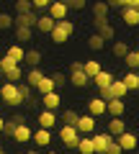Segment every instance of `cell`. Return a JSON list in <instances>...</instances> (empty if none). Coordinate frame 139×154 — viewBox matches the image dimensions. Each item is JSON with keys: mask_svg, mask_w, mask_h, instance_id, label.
Instances as JSON below:
<instances>
[{"mask_svg": "<svg viewBox=\"0 0 139 154\" xmlns=\"http://www.w3.org/2000/svg\"><path fill=\"white\" fill-rule=\"evenodd\" d=\"M72 33H75V23L70 21V18H62V21H57V26L52 28L49 38L54 41V44H65V41H70Z\"/></svg>", "mask_w": 139, "mask_h": 154, "instance_id": "cell-1", "label": "cell"}, {"mask_svg": "<svg viewBox=\"0 0 139 154\" xmlns=\"http://www.w3.org/2000/svg\"><path fill=\"white\" fill-rule=\"evenodd\" d=\"M0 98H3V103L13 105V108L26 103L23 95H21V90H18V82H3V88H0Z\"/></svg>", "mask_w": 139, "mask_h": 154, "instance_id": "cell-2", "label": "cell"}, {"mask_svg": "<svg viewBox=\"0 0 139 154\" xmlns=\"http://www.w3.org/2000/svg\"><path fill=\"white\" fill-rule=\"evenodd\" d=\"M59 141L65 144L67 149H77V141H80V131L75 126H70V123H65V126L59 128Z\"/></svg>", "mask_w": 139, "mask_h": 154, "instance_id": "cell-3", "label": "cell"}, {"mask_svg": "<svg viewBox=\"0 0 139 154\" xmlns=\"http://www.w3.org/2000/svg\"><path fill=\"white\" fill-rule=\"evenodd\" d=\"M75 128L80 131V136H88V134H93L95 131V116H80L77 118V123H75Z\"/></svg>", "mask_w": 139, "mask_h": 154, "instance_id": "cell-4", "label": "cell"}, {"mask_svg": "<svg viewBox=\"0 0 139 154\" xmlns=\"http://www.w3.org/2000/svg\"><path fill=\"white\" fill-rule=\"evenodd\" d=\"M111 141H113V136L111 134H95L93 136V144H95V154H106L108 152V146H111Z\"/></svg>", "mask_w": 139, "mask_h": 154, "instance_id": "cell-5", "label": "cell"}, {"mask_svg": "<svg viewBox=\"0 0 139 154\" xmlns=\"http://www.w3.org/2000/svg\"><path fill=\"white\" fill-rule=\"evenodd\" d=\"M46 13H49L54 21H62V18H67V13H70V5H67V3H62V0H54Z\"/></svg>", "mask_w": 139, "mask_h": 154, "instance_id": "cell-6", "label": "cell"}, {"mask_svg": "<svg viewBox=\"0 0 139 154\" xmlns=\"http://www.w3.org/2000/svg\"><path fill=\"white\" fill-rule=\"evenodd\" d=\"M13 139H16L18 144H26V141H31V139H33L31 126H28L26 121H23V123H18V126H16V131H13Z\"/></svg>", "mask_w": 139, "mask_h": 154, "instance_id": "cell-7", "label": "cell"}, {"mask_svg": "<svg viewBox=\"0 0 139 154\" xmlns=\"http://www.w3.org/2000/svg\"><path fill=\"white\" fill-rule=\"evenodd\" d=\"M106 108H108V103L100 98V95H98V98H90V100H88V113H90V116H95V118L106 113Z\"/></svg>", "mask_w": 139, "mask_h": 154, "instance_id": "cell-8", "label": "cell"}, {"mask_svg": "<svg viewBox=\"0 0 139 154\" xmlns=\"http://www.w3.org/2000/svg\"><path fill=\"white\" fill-rule=\"evenodd\" d=\"M116 141L121 144V149H124V152H131V149H137L139 139H137V134H131V131H124L121 136H116Z\"/></svg>", "mask_w": 139, "mask_h": 154, "instance_id": "cell-9", "label": "cell"}, {"mask_svg": "<svg viewBox=\"0 0 139 154\" xmlns=\"http://www.w3.org/2000/svg\"><path fill=\"white\" fill-rule=\"evenodd\" d=\"M36 21H39V16H36V11H28V13H18V16H16V26L36 28Z\"/></svg>", "mask_w": 139, "mask_h": 154, "instance_id": "cell-10", "label": "cell"}, {"mask_svg": "<svg viewBox=\"0 0 139 154\" xmlns=\"http://www.w3.org/2000/svg\"><path fill=\"white\" fill-rule=\"evenodd\" d=\"M41 105H44L46 110H57L62 105V98L57 95V90H52V93H44L41 95Z\"/></svg>", "mask_w": 139, "mask_h": 154, "instance_id": "cell-11", "label": "cell"}, {"mask_svg": "<svg viewBox=\"0 0 139 154\" xmlns=\"http://www.w3.org/2000/svg\"><path fill=\"white\" fill-rule=\"evenodd\" d=\"M111 82H113V72H108V69H100L98 75L93 77V85L98 90H103V88H111Z\"/></svg>", "mask_w": 139, "mask_h": 154, "instance_id": "cell-12", "label": "cell"}, {"mask_svg": "<svg viewBox=\"0 0 139 154\" xmlns=\"http://www.w3.org/2000/svg\"><path fill=\"white\" fill-rule=\"evenodd\" d=\"M54 26H57V21H54V18L49 16V13H44V16H39V21H36V31L46 33V36L52 33V28H54Z\"/></svg>", "mask_w": 139, "mask_h": 154, "instance_id": "cell-13", "label": "cell"}, {"mask_svg": "<svg viewBox=\"0 0 139 154\" xmlns=\"http://www.w3.org/2000/svg\"><path fill=\"white\" fill-rule=\"evenodd\" d=\"M121 21L126 23L129 28L139 26V11H137V8H121Z\"/></svg>", "mask_w": 139, "mask_h": 154, "instance_id": "cell-14", "label": "cell"}, {"mask_svg": "<svg viewBox=\"0 0 139 154\" xmlns=\"http://www.w3.org/2000/svg\"><path fill=\"white\" fill-rule=\"evenodd\" d=\"M124 131H126V123H124V118H121V116H111V123H108V134L116 139V136H121Z\"/></svg>", "mask_w": 139, "mask_h": 154, "instance_id": "cell-15", "label": "cell"}, {"mask_svg": "<svg viewBox=\"0 0 139 154\" xmlns=\"http://www.w3.org/2000/svg\"><path fill=\"white\" fill-rule=\"evenodd\" d=\"M36 146H49L52 144V128H39V131L33 134V139H31Z\"/></svg>", "mask_w": 139, "mask_h": 154, "instance_id": "cell-16", "label": "cell"}, {"mask_svg": "<svg viewBox=\"0 0 139 154\" xmlns=\"http://www.w3.org/2000/svg\"><path fill=\"white\" fill-rule=\"evenodd\" d=\"M54 123H57V113H54V110H41V113H39V128H52V126H54Z\"/></svg>", "mask_w": 139, "mask_h": 154, "instance_id": "cell-17", "label": "cell"}, {"mask_svg": "<svg viewBox=\"0 0 139 154\" xmlns=\"http://www.w3.org/2000/svg\"><path fill=\"white\" fill-rule=\"evenodd\" d=\"M70 82H72V88H85V85H90L93 80H90L83 69H77V72H70Z\"/></svg>", "mask_w": 139, "mask_h": 154, "instance_id": "cell-18", "label": "cell"}, {"mask_svg": "<svg viewBox=\"0 0 139 154\" xmlns=\"http://www.w3.org/2000/svg\"><path fill=\"white\" fill-rule=\"evenodd\" d=\"M5 54L11 57L13 62H18V64H21V62L26 59V49H23V44H18V41H16L13 46H8V51H5Z\"/></svg>", "mask_w": 139, "mask_h": 154, "instance_id": "cell-19", "label": "cell"}, {"mask_svg": "<svg viewBox=\"0 0 139 154\" xmlns=\"http://www.w3.org/2000/svg\"><path fill=\"white\" fill-rule=\"evenodd\" d=\"M124 110H126V103H124L121 98H111V100H108L106 113H111V116H124Z\"/></svg>", "mask_w": 139, "mask_h": 154, "instance_id": "cell-20", "label": "cell"}, {"mask_svg": "<svg viewBox=\"0 0 139 154\" xmlns=\"http://www.w3.org/2000/svg\"><path fill=\"white\" fill-rule=\"evenodd\" d=\"M77 152L80 154H95V144H93V136H80V141H77Z\"/></svg>", "mask_w": 139, "mask_h": 154, "instance_id": "cell-21", "label": "cell"}, {"mask_svg": "<svg viewBox=\"0 0 139 154\" xmlns=\"http://www.w3.org/2000/svg\"><path fill=\"white\" fill-rule=\"evenodd\" d=\"M108 93H111V98H121L124 100V95L129 93V88L124 85V80H113L111 88H108Z\"/></svg>", "mask_w": 139, "mask_h": 154, "instance_id": "cell-22", "label": "cell"}, {"mask_svg": "<svg viewBox=\"0 0 139 154\" xmlns=\"http://www.w3.org/2000/svg\"><path fill=\"white\" fill-rule=\"evenodd\" d=\"M3 80H5V82H21V80H23V69H21V64H13L11 69L3 75Z\"/></svg>", "mask_w": 139, "mask_h": 154, "instance_id": "cell-23", "label": "cell"}, {"mask_svg": "<svg viewBox=\"0 0 139 154\" xmlns=\"http://www.w3.org/2000/svg\"><path fill=\"white\" fill-rule=\"evenodd\" d=\"M95 28H98V33H100L103 38H106V41H113V36H116V28L111 26V21H103V23H98Z\"/></svg>", "mask_w": 139, "mask_h": 154, "instance_id": "cell-24", "label": "cell"}, {"mask_svg": "<svg viewBox=\"0 0 139 154\" xmlns=\"http://www.w3.org/2000/svg\"><path fill=\"white\" fill-rule=\"evenodd\" d=\"M121 80H124V85H126V88H129V93H131V90H139V72L129 69L126 75L121 77Z\"/></svg>", "mask_w": 139, "mask_h": 154, "instance_id": "cell-25", "label": "cell"}, {"mask_svg": "<svg viewBox=\"0 0 139 154\" xmlns=\"http://www.w3.org/2000/svg\"><path fill=\"white\" fill-rule=\"evenodd\" d=\"M33 38V28H26V26H16V41L18 44H28Z\"/></svg>", "mask_w": 139, "mask_h": 154, "instance_id": "cell-26", "label": "cell"}, {"mask_svg": "<svg viewBox=\"0 0 139 154\" xmlns=\"http://www.w3.org/2000/svg\"><path fill=\"white\" fill-rule=\"evenodd\" d=\"M36 90H39V95H44V93H52V90H57V85H54V80H52V75H44V77H41V82L36 85Z\"/></svg>", "mask_w": 139, "mask_h": 154, "instance_id": "cell-27", "label": "cell"}, {"mask_svg": "<svg viewBox=\"0 0 139 154\" xmlns=\"http://www.w3.org/2000/svg\"><path fill=\"white\" fill-rule=\"evenodd\" d=\"M88 46H90L93 51H100L103 46H106V38H103L98 31H95V33H90V36H88Z\"/></svg>", "mask_w": 139, "mask_h": 154, "instance_id": "cell-28", "label": "cell"}, {"mask_svg": "<svg viewBox=\"0 0 139 154\" xmlns=\"http://www.w3.org/2000/svg\"><path fill=\"white\" fill-rule=\"evenodd\" d=\"M108 11H111V8H108L106 0H98V3H93V16H95V18H108Z\"/></svg>", "mask_w": 139, "mask_h": 154, "instance_id": "cell-29", "label": "cell"}, {"mask_svg": "<svg viewBox=\"0 0 139 154\" xmlns=\"http://www.w3.org/2000/svg\"><path fill=\"white\" fill-rule=\"evenodd\" d=\"M18 123H23V116H13V118H8L5 126H3V134H5V136H13V131H16Z\"/></svg>", "mask_w": 139, "mask_h": 154, "instance_id": "cell-30", "label": "cell"}, {"mask_svg": "<svg viewBox=\"0 0 139 154\" xmlns=\"http://www.w3.org/2000/svg\"><path fill=\"white\" fill-rule=\"evenodd\" d=\"M83 72L90 77V80H93V77L100 72V62H95V59H90V62H83Z\"/></svg>", "mask_w": 139, "mask_h": 154, "instance_id": "cell-31", "label": "cell"}, {"mask_svg": "<svg viewBox=\"0 0 139 154\" xmlns=\"http://www.w3.org/2000/svg\"><path fill=\"white\" fill-rule=\"evenodd\" d=\"M41 77H44V72H41L39 67H31V69H28V75H26V80H28V85H31V88H36V85L41 82Z\"/></svg>", "mask_w": 139, "mask_h": 154, "instance_id": "cell-32", "label": "cell"}, {"mask_svg": "<svg viewBox=\"0 0 139 154\" xmlns=\"http://www.w3.org/2000/svg\"><path fill=\"white\" fill-rule=\"evenodd\" d=\"M124 64H126L129 69H134V72H137V69H139V57H137V51H131V49H129V51H126V57H124Z\"/></svg>", "mask_w": 139, "mask_h": 154, "instance_id": "cell-33", "label": "cell"}, {"mask_svg": "<svg viewBox=\"0 0 139 154\" xmlns=\"http://www.w3.org/2000/svg\"><path fill=\"white\" fill-rule=\"evenodd\" d=\"M23 62H28L31 67H39V64H41V51H39V49H28Z\"/></svg>", "mask_w": 139, "mask_h": 154, "instance_id": "cell-34", "label": "cell"}, {"mask_svg": "<svg viewBox=\"0 0 139 154\" xmlns=\"http://www.w3.org/2000/svg\"><path fill=\"white\" fill-rule=\"evenodd\" d=\"M126 51H129V44H126V41H116V44H113V57L124 59V57H126Z\"/></svg>", "mask_w": 139, "mask_h": 154, "instance_id": "cell-35", "label": "cell"}, {"mask_svg": "<svg viewBox=\"0 0 139 154\" xmlns=\"http://www.w3.org/2000/svg\"><path fill=\"white\" fill-rule=\"evenodd\" d=\"M11 26H16V18L8 13H0V31H8Z\"/></svg>", "mask_w": 139, "mask_h": 154, "instance_id": "cell-36", "label": "cell"}, {"mask_svg": "<svg viewBox=\"0 0 139 154\" xmlns=\"http://www.w3.org/2000/svg\"><path fill=\"white\" fill-rule=\"evenodd\" d=\"M28 11H33L31 0H16V16H18V13H28Z\"/></svg>", "mask_w": 139, "mask_h": 154, "instance_id": "cell-37", "label": "cell"}, {"mask_svg": "<svg viewBox=\"0 0 139 154\" xmlns=\"http://www.w3.org/2000/svg\"><path fill=\"white\" fill-rule=\"evenodd\" d=\"M13 64H18V62H13L11 57H8V54H3V57H0V75H5V72L11 69Z\"/></svg>", "mask_w": 139, "mask_h": 154, "instance_id": "cell-38", "label": "cell"}, {"mask_svg": "<svg viewBox=\"0 0 139 154\" xmlns=\"http://www.w3.org/2000/svg\"><path fill=\"white\" fill-rule=\"evenodd\" d=\"M77 118H80V116L75 113L72 108H70V110H65V113H62V121H65V123H70V126H75V123H77Z\"/></svg>", "mask_w": 139, "mask_h": 154, "instance_id": "cell-39", "label": "cell"}, {"mask_svg": "<svg viewBox=\"0 0 139 154\" xmlns=\"http://www.w3.org/2000/svg\"><path fill=\"white\" fill-rule=\"evenodd\" d=\"M52 80H54L57 88H59V85H67V82H70V77H67L65 72H54V75H52Z\"/></svg>", "mask_w": 139, "mask_h": 154, "instance_id": "cell-40", "label": "cell"}, {"mask_svg": "<svg viewBox=\"0 0 139 154\" xmlns=\"http://www.w3.org/2000/svg\"><path fill=\"white\" fill-rule=\"evenodd\" d=\"M18 90H21L23 100H28V103H31V85H26V82H18Z\"/></svg>", "mask_w": 139, "mask_h": 154, "instance_id": "cell-41", "label": "cell"}, {"mask_svg": "<svg viewBox=\"0 0 139 154\" xmlns=\"http://www.w3.org/2000/svg\"><path fill=\"white\" fill-rule=\"evenodd\" d=\"M33 3V11H49L52 5V0H31Z\"/></svg>", "mask_w": 139, "mask_h": 154, "instance_id": "cell-42", "label": "cell"}, {"mask_svg": "<svg viewBox=\"0 0 139 154\" xmlns=\"http://www.w3.org/2000/svg\"><path fill=\"white\" fill-rule=\"evenodd\" d=\"M106 154H124V149H121V144H118L116 139H113V141H111V146H108V152H106Z\"/></svg>", "mask_w": 139, "mask_h": 154, "instance_id": "cell-43", "label": "cell"}, {"mask_svg": "<svg viewBox=\"0 0 139 154\" xmlns=\"http://www.w3.org/2000/svg\"><path fill=\"white\" fill-rule=\"evenodd\" d=\"M85 5H88V0H72L70 3V8H75V11H83Z\"/></svg>", "mask_w": 139, "mask_h": 154, "instance_id": "cell-44", "label": "cell"}, {"mask_svg": "<svg viewBox=\"0 0 139 154\" xmlns=\"http://www.w3.org/2000/svg\"><path fill=\"white\" fill-rule=\"evenodd\" d=\"M139 5V0H121V8H134Z\"/></svg>", "mask_w": 139, "mask_h": 154, "instance_id": "cell-45", "label": "cell"}, {"mask_svg": "<svg viewBox=\"0 0 139 154\" xmlns=\"http://www.w3.org/2000/svg\"><path fill=\"white\" fill-rule=\"evenodd\" d=\"M106 3H108V8H111V11H113V8H121V0H106Z\"/></svg>", "mask_w": 139, "mask_h": 154, "instance_id": "cell-46", "label": "cell"}, {"mask_svg": "<svg viewBox=\"0 0 139 154\" xmlns=\"http://www.w3.org/2000/svg\"><path fill=\"white\" fill-rule=\"evenodd\" d=\"M77 69H83V62H72L70 64V72H77Z\"/></svg>", "mask_w": 139, "mask_h": 154, "instance_id": "cell-47", "label": "cell"}, {"mask_svg": "<svg viewBox=\"0 0 139 154\" xmlns=\"http://www.w3.org/2000/svg\"><path fill=\"white\" fill-rule=\"evenodd\" d=\"M3 126H5V118H0V134H3Z\"/></svg>", "mask_w": 139, "mask_h": 154, "instance_id": "cell-48", "label": "cell"}, {"mask_svg": "<svg viewBox=\"0 0 139 154\" xmlns=\"http://www.w3.org/2000/svg\"><path fill=\"white\" fill-rule=\"evenodd\" d=\"M26 154H39V152H36V149H31V152H26Z\"/></svg>", "mask_w": 139, "mask_h": 154, "instance_id": "cell-49", "label": "cell"}, {"mask_svg": "<svg viewBox=\"0 0 139 154\" xmlns=\"http://www.w3.org/2000/svg\"><path fill=\"white\" fill-rule=\"evenodd\" d=\"M3 82H5V80H3V75H0V88H3Z\"/></svg>", "mask_w": 139, "mask_h": 154, "instance_id": "cell-50", "label": "cell"}, {"mask_svg": "<svg viewBox=\"0 0 139 154\" xmlns=\"http://www.w3.org/2000/svg\"><path fill=\"white\" fill-rule=\"evenodd\" d=\"M46 154H59V152H52V149H49V152H46Z\"/></svg>", "mask_w": 139, "mask_h": 154, "instance_id": "cell-51", "label": "cell"}, {"mask_svg": "<svg viewBox=\"0 0 139 154\" xmlns=\"http://www.w3.org/2000/svg\"><path fill=\"white\" fill-rule=\"evenodd\" d=\"M62 3H67V5H70V3H72V0H62Z\"/></svg>", "mask_w": 139, "mask_h": 154, "instance_id": "cell-52", "label": "cell"}, {"mask_svg": "<svg viewBox=\"0 0 139 154\" xmlns=\"http://www.w3.org/2000/svg\"><path fill=\"white\" fill-rule=\"evenodd\" d=\"M0 154H5V149H3V146H0Z\"/></svg>", "mask_w": 139, "mask_h": 154, "instance_id": "cell-53", "label": "cell"}, {"mask_svg": "<svg viewBox=\"0 0 139 154\" xmlns=\"http://www.w3.org/2000/svg\"><path fill=\"white\" fill-rule=\"evenodd\" d=\"M0 105H3V98H0Z\"/></svg>", "mask_w": 139, "mask_h": 154, "instance_id": "cell-54", "label": "cell"}, {"mask_svg": "<svg viewBox=\"0 0 139 154\" xmlns=\"http://www.w3.org/2000/svg\"><path fill=\"white\" fill-rule=\"evenodd\" d=\"M21 154H26V152H21Z\"/></svg>", "mask_w": 139, "mask_h": 154, "instance_id": "cell-55", "label": "cell"}, {"mask_svg": "<svg viewBox=\"0 0 139 154\" xmlns=\"http://www.w3.org/2000/svg\"><path fill=\"white\" fill-rule=\"evenodd\" d=\"M137 57H139V51H137Z\"/></svg>", "mask_w": 139, "mask_h": 154, "instance_id": "cell-56", "label": "cell"}]
</instances>
